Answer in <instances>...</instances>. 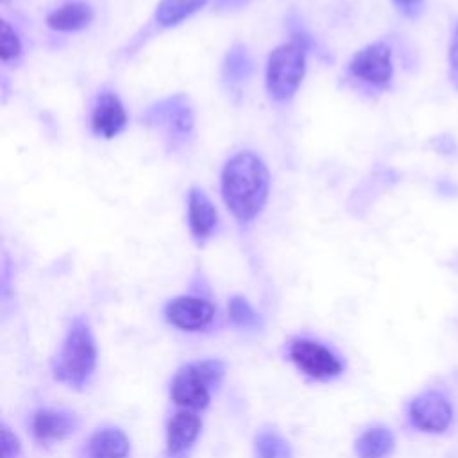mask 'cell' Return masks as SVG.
<instances>
[{"instance_id": "1", "label": "cell", "mask_w": 458, "mask_h": 458, "mask_svg": "<svg viewBox=\"0 0 458 458\" xmlns=\"http://www.w3.org/2000/svg\"><path fill=\"white\" fill-rule=\"evenodd\" d=\"M220 188L222 199L234 220L238 224H250L258 218L268 200V168L258 154L240 150L225 161Z\"/></svg>"}, {"instance_id": "2", "label": "cell", "mask_w": 458, "mask_h": 458, "mask_svg": "<svg viewBox=\"0 0 458 458\" xmlns=\"http://www.w3.org/2000/svg\"><path fill=\"white\" fill-rule=\"evenodd\" d=\"M403 422L420 437L453 435L458 428V385L451 377H440L413 392L403 404Z\"/></svg>"}, {"instance_id": "3", "label": "cell", "mask_w": 458, "mask_h": 458, "mask_svg": "<svg viewBox=\"0 0 458 458\" xmlns=\"http://www.w3.org/2000/svg\"><path fill=\"white\" fill-rule=\"evenodd\" d=\"M399 47V41L381 38L356 50L347 63V77L354 88L369 97L390 91L397 75Z\"/></svg>"}, {"instance_id": "4", "label": "cell", "mask_w": 458, "mask_h": 458, "mask_svg": "<svg viewBox=\"0 0 458 458\" xmlns=\"http://www.w3.org/2000/svg\"><path fill=\"white\" fill-rule=\"evenodd\" d=\"M97 340L86 317H75L63 338L52 367L54 379L70 388H82L97 369Z\"/></svg>"}, {"instance_id": "5", "label": "cell", "mask_w": 458, "mask_h": 458, "mask_svg": "<svg viewBox=\"0 0 458 458\" xmlns=\"http://www.w3.org/2000/svg\"><path fill=\"white\" fill-rule=\"evenodd\" d=\"M225 376L220 360H200L182 365L172 377L170 399L182 410H204L211 401V390L218 388Z\"/></svg>"}, {"instance_id": "6", "label": "cell", "mask_w": 458, "mask_h": 458, "mask_svg": "<svg viewBox=\"0 0 458 458\" xmlns=\"http://www.w3.org/2000/svg\"><path fill=\"white\" fill-rule=\"evenodd\" d=\"M306 43L292 39L277 45L270 52L265 84L274 102H288L295 97L306 73Z\"/></svg>"}, {"instance_id": "7", "label": "cell", "mask_w": 458, "mask_h": 458, "mask_svg": "<svg viewBox=\"0 0 458 458\" xmlns=\"http://www.w3.org/2000/svg\"><path fill=\"white\" fill-rule=\"evenodd\" d=\"M288 358L304 376L315 381H333L345 370V361L336 351L310 336H293L288 342Z\"/></svg>"}, {"instance_id": "8", "label": "cell", "mask_w": 458, "mask_h": 458, "mask_svg": "<svg viewBox=\"0 0 458 458\" xmlns=\"http://www.w3.org/2000/svg\"><path fill=\"white\" fill-rule=\"evenodd\" d=\"M215 306L197 295H179L165 304L163 315L166 322L181 331L206 329L215 318Z\"/></svg>"}, {"instance_id": "9", "label": "cell", "mask_w": 458, "mask_h": 458, "mask_svg": "<svg viewBox=\"0 0 458 458\" xmlns=\"http://www.w3.org/2000/svg\"><path fill=\"white\" fill-rule=\"evenodd\" d=\"M127 125V113L120 97L113 89H102L97 93L91 113L89 127L98 138L111 140L118 136Z\"/></svg>"}, {"instance_id": "10", "label": "cell", "mask_w": 458, "mask_h": 458, "mask_svg": "<svg viewBox=\"0 0 458 458\" xmlns=\"http://www.w3.org/2000/svg\"><path fill=\"white\" fill-rule=\"evenodd\" d=\"M202 429V420L193 410H179L166 422L165 458H186Z\"/></svg>"}, {"instance_id": "11", "label": "cell", "mask_w": 458, "mask_h": 458, "mask_svg": "<svg viewBox=\"0 0 458 458\" xmlns=\"http://www.w3.org/2000/svg\"><path fill=\"white\" fill-rule=\"evenodd\" d=\"M79 428V417L64 408H39L32 413L30 433L39 444L61 442Z\"/></svg>"}, {"instance_id": "12", "label": "cell", "mask_w": 458, "mask_h": 458, "mask_svg": "<svg viewBox=\"0 0 458 458\" xmlns=\"http://www.w3.org/2000/svg\"><path fill=\"white\" fill-rule=\"evenodd\" d=\"M147 118L148 122L163 123L166 127L168 138L174 141L188 138L193 131V122H195L191 106L182 95L163 100L161 104H157L147 113Z\"/></svg>"}, {"instance_id": "13", "label": "cell", "mask_w": 458, "mask_h": 458, "mask_svg": "<svg viewBox=\"0 0 458 458\" xmlns=\"http://www.w3.org/2000/svg\"><path fill=\"white\" fill-rule=\"evenodd\" d=\"M188 227L191 238L202 245L206 243L218 227V211L209 200L206 191L199 186L188 190Z\"/></svg>"}, {"instance_id": "14", "label": "cell", "mask_w": 458, "mask_h": 458, "mask_svg": "<svg viewBox=\"0 0 458 458\" xmlns=\"http://www.w3.org/2000/svg\"><path fill=\"white\" fill-rule=\"evenodd\" d=\"M397 438L390 426L372 424L367 426L354 440L356 458H390L395 451Z\"/></svg>"}, {"instance_id": "15", "label": "cell", "mask_w": 458, "mask_h": 458, "mask_svg": "<svg viewBox=\"0 0 458 458\" xmlns=\"http://www.w3.org/2000/svg\"><path fill=\"white\" fill-rule=\"evenodd\" d=\"M95 18L91 4L68 0L47 14V25L55 32H77L86 29Z\"/></svg>"}, {"instance_id": "16", "label": "cell", "mask_w": 458, "mask_h": 458, "mask_svg": "<svg viewBox=\"0 0 458 458\" xmlns=\"http://www.w3.org/2000/svg\"><path fill=\"white\" fill-rule=\"evenodd\" d=\"M131 442L120 428L97 429L86 445L88 458H127Z\"/></svg>"}, {"instance_id": "17", "label": "cell", "mask_w": 458, "mask_h": 458, "mask_svg": "<svg viewBox=\"0 0 458 458\" xmlns=\"http://www.w3.org/2000/svg\"><path fill=\"white\" fill-rule=\"evenodd\" d=\"M208 2L209 0H159L154 13V21L165 29L175 27L199 13Z\"/></svg>"}, {"instance_id": "18", "label": "cell", "mask_w": 458, "mask_h": 458, "mask_svg": "<svg viewBox=\"0 0 458 458\" xmlns=\"http://www.w3.org/2000/svg\"><path fill=\"white\" fill-rule=\"evenodd\" d=\"M254 458H292V445L276 429H259L254 437Z\"/></svg>"}, {"instance_id": "19", "label": "cell", "mask_w": 458, "mask_h": 458, "mask_svg": "<svg viewBox=\"0 0 458 458\" xmlns=\"http://www.w3.org/2000/svg\"><path fill=\"white\" fill-rule=\"evenodd\" d=\"M252 68V59L245 47L234 45L224 61V79L229 84H242L249 75Z\"/></svg>"}, {"instance_id": "20", "label": "cell", "mask_w": 458, "mask_h": 458, "mask_svg": "<svg viewBox=\"0 0 458 458\" xmlns=\"http://www.w3.org/2000/svg\"><path fill=\"white\" fill-rule=\"evenodd\" d=\"M227 311H229V318H231L233 326H236L240 329H256L261 324L259 313H256V310L242 295L231 297Z\"/></svg>"}, {"instance_id": "21", "label": "cell", "mask_w": 458, "mask_h": 458, "mask_svg": "<svg viewBox=\"0 0 458 458\" xmlns=\"http://www.w3.org/2000/svg\"><path fill=\"white\" fill-rule=\"evenodd\" d=\"M21 54H23V45H21L20 34L7 20H2V43H0L2 63L4 64L18 63Z\"/></svg>"}, {"instance_id": "22", "label": "cell", "mask_w": 458, "mask_h": 458, "mask_svg": "<svg viewBox=\"0 0 458 458\" xmlns=\"http://www.w3.org/2000/svg\"><path fill=\"white\" fill-rule=\"evenodd\" d=\"M445 77L449 86L458 93V18L451 25L445 47Z\"/></svg>"}, {"instance_id": "23", "label": "cell", "mask_w": 458, "mask_h": 458, "mask_svg": "<svg viewBox=\"0 0 458 458\" xmlns=\"http://www.w3.org/2000/svg\"><path fill=\"white\" fill-rule=\"evenodd\" d=\"M394 9L410 21H417L428 9V0H390Z\"/></svg>"}, {"instance_id": "24", "label": "cell", "mask_w": 458, "mask_h": 458, "mask_svg": "<svg viewBox=\"0 0 458 458\" xmlns=\"http://www.w3.org/2000/svg\"><path fill=\"white\" fill-rule=\"evenodd\" d=\"M2 456L4 458H20L21 456V444L5 422H2Z\"/></svg>"}, {"instance_id": "25", "label": "cell", "mask_w": 458, "mask_h": 458, "mask_svg": "<svg viewBox=\"0 0 458 458\" xmlns=\"http://www.w3.org/2000/svg\"><path fill=\"white\" fill-rule=\"evenodd\" d=\"M215 4L220 11H236L247 5L249 0H215Z\"/></svg>"}]
</instances>
